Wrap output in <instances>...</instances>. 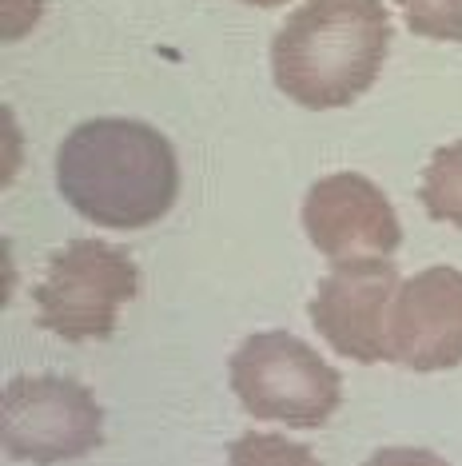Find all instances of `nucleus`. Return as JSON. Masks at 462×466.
<instances>
[{
  "mask_svg": "<svg viewBox=\"0 0 462 466\" xmlns=\"http://www.w3.org/2000/svg\"><path fill=\"white\" fill-rule=\"evenodd\" d=\"M303 231L335 263L359 256L391 259L403 243V224L391 199L363 172H335L315 179L303 196Z\"/></svg>",
  "mask_w": 462,
  "mask_h": 466,
  "instance_id": "obj_7",
  "label": "nucleus"
},
{
  "mask_svg": "<svg viewBox=\"0 0 462 466\" xmlns=\"http://www.w3.org/2000/svg\"><path fill=\"white\" fill-rule=\"evenodd\" d=\"M387 351L391 363H403L430 375L462 363V271L427 268L398 283L387 311Z\"/></svg>",
  "mask_w": 462,
  "mask_h": 466,
  "instance_id": "obj_8",
  "label": "nucleus"
},
{
  "mask_svg": "<svg viewBox=\"0 0 462 466\" xmlns=\"http://www.w3.org/2000/svg\"><path fill=\"white\" fill-rule=\"evenodd\" d=\"M244 5H259V8H276V5H287V0H244Z\"/></svg>",
  "mask_w": 462,
  "mask_h": 466,
  "instance_id": "obj_13",
  "label": "nucleus"
},
{
  "mask_svg": "<svg viewBox=\"0 0 462 466\" xmlns=\"http://www.w3.org/2000/svg\"><path fill=\"white\" fill-rule=\"evenodd\" d=\"M227 466H323L319 454L287 434H239L227 447Z\"/></svg>",
  "mask_w": 462,
  "mask_h": 466,
  "instance_id": "obj_10",
  "label": "nucleus"
},
{
  "mask_svg": "<svg viewBox=\"0 0 462 466\" xmlns=\"http://www.w3.org/2000/svg\"><path fill=\"white\" fill-rule=\"evenodd\" d=\"M398 291V268L387 256L339 259L323 275L311 299V323L343 359L383 363L387 351V311Z\"/></svg>",
  "mask_w": 462,
  "mask_h": 466,
  "instance_id": "obj_6",
  "label": "nucleus"
},
{
  "mask_svg": "<svg viewBox=\"0 0 462 466\" xmlns=\"http://www.w3.org/2000/svg\"><path fill=\"white\" fill-rule=\"evenodd\" d=\"M0 439L13 459L52 466L84 459L104 442V410L65 375H16L0 395Z\"/></svg>",
  "mask_w": 462,
  "mask_h": 466,
  "instance_id": "obj_5",
  "label": "nucleus"
},
{
  "mask_svg": "<svg viewBox=\"0 0 462 466\" xmlns=\"http://www.w3.org/2000/svg\"><path fill=\"white\" fill-rule=\"evenodd\" d=\"M418 199H423L430 219L462 228V140L435 147V156H430L423 172Z\"/></svg>",
  "mask_w": 462,
  "mask_h": 466,
  "instance_id": "obj_9",
  "label": "nucleus"
},
{
  "mask_svg": "<svg viewBox=\"0 0 462 466\" xmlns=\"http://www.w3.org/2000/svg\"><path fill=\"white\" fill-rule=\"evenodd\" d=\"M140 291V271L128 251L100 239H72L52 251L45 279L33 288L36 323L45 331L88 343L116 331V315Z\"/></svg>",
  "mask_w": 462,
  "mask_h": 466,
  "instance_id": "obj_4",
  "label": "nucleus"
},
{
  "mask_svg": "<svg viewBox=\"0 0 462 466\" xmlns=\"http://www.w3.org/2000/svg\"><path fill=\"white\" fill-rule=\"evenodd\" d=\"M415 36L462 45V0H398Z\"/></svg>",
  "mask_w": 462,
  "mask_h": 466,
  "instance_id": "obj_11",
  "label": "nucleus"
},
{
  "mask_svg": "<svg viewBox=\"0 0 462 466\" xmlns=\"http://www.w3.org/2000/svg\"><path fill=\"white\" fill-rule=\"evenodd\" d=\"M227 379L247 415L296 431L323 427L343 402V379L291 331H256L227 359Z\"/></svg>",
  "mask_w": 462,
  "mask_h": 466,
  "instance_id": "obj_3",
  "label": "nucleus"
},
{
  "mask_svg": "<svg viewBox=\"0 0 462 466\" xmlns=\"http://www.w3.org/2000/svg\"><path fill=\"white\" fill-rule=\"evenodd\" d=\"M56 187L72 211L100 228L136 231L164 219L180 196L176 147L152 124L100 116L65 136Z\"/></svg>",
  "mask_w": 462,
  "mask_h": 466,
  "instance_id": "obj_1",
  "label": "nucleus"
},
{
  "mask_svg": "<svg viewBox=\"0 0 462 466\" xmlns=\"http://www.w3.org/2000/svg\"><path fill=\"white\" fill-rule=\"evenodd\" d=\"M363 466H450V462L438 459L435 451H423V447H383Z\"/></svg>",
  "mask_w": 462,
  "mask_h": 466,
  "instance_id": "obj_12",
  "label": "nucleus"
},
{
  "mask_svg": "<svg viewBox=\"0 0 462 466\" xmlns=\"http://www.w3.org/2000/svg\"><path fill=\"white\" fill-rule=\"evenodd\" d=\"M391 48L383 0H307L271 40L279 92L311 112L346 108L379 80Z\"/></svg>",
  "mask_w": 462,
  "mask_h": 466,
  "instance_id": "obj_2",
  "label": "nucleus"
}]
</instances>
